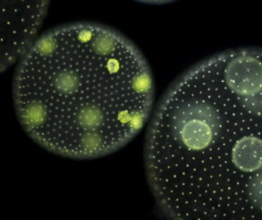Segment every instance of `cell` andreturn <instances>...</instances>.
<instances>
[{"mask_svg":"<svg viewBox=\"0 0 262 220\" xmlns=\"http://www.w3.org/2000/svg\"><path fill=\"white\" fill-rule=\"evenodd\" d=\"M135 1L139 2V3H146V4L162 5L172 3V2L177 1V0H135Z\"/></svg>","mask_w":262,"mask_h":220,"instance_id":"obj_4","label":"cell"},{"mask_svg":"<svg viewBox=\"0 0 262 220\" xmlns=\"http://www.w3.org/2000/svg\"><path fill=\"white\" fill-rule=\"evenodd\" d=\"M145 168L159 213L223 219L262 197V48L200 61L160 101L146 132Z\"/></svg>","mask_w":262,"mask_h":220,"instance_id":"obj_1","label":"cell"},{"mask_svg":"<svg viewBox=\"0 0 262 220\" xmlns=\"http://www.w3.org/2000/svg\"><path fill=\"white\" fill-rule=\"evenodd\" d=\"M13 82L17 116L39 145L74 159L119 150L152 113L147 61L123 34L93 22L63 25L37 37Z\"/></svg>","mask_w":262,"mask_h":220,"instance_id":"obj_2","label":"cell"},{"mask_svg":"<svg viewBox=\"0 0 262 220\" xmlns=\"http://www.w3.org/2000/svg\"><path fill=\"white\" fill-rule=\"evenodd\" d=\"M50 0H0V73L28 50L42 26Z\"/></svg>","mask_w":262,"mask_h":220,"instance_id":"obj_3","label":"cell"}]
</instances>
